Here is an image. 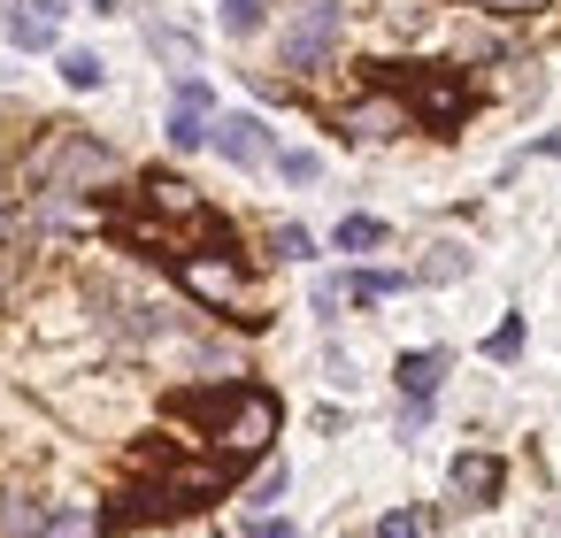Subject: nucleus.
<instances>
[{"label": "nucleus", "mask_w": 561, "mask_h": 538, "mask_svg": "<svg viewBox=\"0 0 561 538\" xmlns=\"http://www.w3.org/2000/svg\"><path fill=\"white\" fill-rule=\"evenodd\" d=\"M446 484H454V500H469V507H492L500 492H507V461L500 454H454V469H446Z\"/></svg>", "instance_id": "6e6552de"}, {"label": "nucleus", "mask_w": 561, "mask_h": 538, "mask_svg": "<svg viewBox=\"0 0 561 538\" xmlns=\"http://www.w3.org/2000/svg\"><path fill=\"white\" fill-rule=\"evenodd\" d=\"M247 538H293L285 515H247Z\"/></svg>", "instance_id": "b1692460"}, {"label": "nucleus", "mask_w": 561, "mask_h": 538, "mask_svg": "<svg viewBox=\"0 0 561 538\" xmlns=\"http://www.w3.org/2000/svg\"><path fill=\"white\" fill-rule=\"evenodd\" d=\"M170 277H178L201 308H216L224 323H239V331H262V323H270L262 300H254V277H247V247H193V254L170 262Z\"/></svg>", "instance_id": "7ed1b4c3"}, {"label": "nucleus", "mask_w": 561, "mask_h": 538, "mask_svg": "<svg viewBox=\"0 0 561 538\" xmlns=\"http://www.w3.org/2000/svg\"><path fill=\"white\" fill-rule=\"evenodd\" d=\"M392 131H408V116H400L392 93H385V101H362V108L346 116V139H392Z\"/></svg>", "instance_id": "f8f14e48"}, {"label": "nucleus", "mask_w": 561, "mask_h": 538, "mask_svg": "<svg viewBox=\"0 0 561 538\" xmlns=\"http://www.w3.org/2000/svg\"><path fill=\"white\" fill-rule=\"evenodd\" d=\"M339 39H346V9H339V0H300L293 24L277 32V70L316 78V70L339 62Z\"/></svg>", "instance_id": "39448f33"}, {"label": "nucleus", "mask_w": 561, "mask_h": 538, "mask_svg": "<svg viewBox=\"0 0 561 538\" xmlns=\"http://www.w3.org/2000/svg\"><path fill=\"white\" fill-rule=\"evenodd\" d=\"M47 538H93V515H85V507H55Z\"/></svg>", "instance_id": "5701e85b"}, {"label": "nucleus", "mask_w": 561, "mask_h": 538, "mask_svg": "<svg viewBox=\"0 0 561 538\" xmlns=\"http://www.w3.org/2000/svg\"><path fill=\"white\" fill-rule=\"evenodd\" d=\"M208 147H216L231 170H262V162H277V139H270L262 116H216V124H208Z\"/></svg>", "instance_id": "0eeeda50"}, {"label": "nucleus", "mask_w": 561, "mask_h": 538, "mask_svg": "<svg viewBox=\"0 0 561 538\" xmlns=\"http://www.w3.org/2000/svg\"><path fill=\"white\" fill-rule=\"evenodd\" d=\"M277 178H285V185H316V178H323V162H316L308 147H285V154H277Z\"/></svg>", "instance_id": "aec40b11"}, {"label": "nucleus", "mask_w": 561, "mask_h": 538, "mask_svg": "<svg viewBox=\"0 0 561 538\" xmlns=\"http://www.w3.org/2000/svg\"><path fill=\"white\" fill-rule=\"evenodd\" d=\"M47 523H55V507H47L32 484H9V492H0V538H47Z\"/></svg>", "instance_id": "9d476101"}, {"label": "nucleus", "mask_w": 561, "mask_h": 538, "mask_svg": "<svg viewBox=\"0 0 561 538\" xmlns=\"http://www.w3.org/2000/svg\"><path fill=\"white\" fill-rule=\"evenodd\" d=\"M101 78H108V62L93 47H62V85L70 93H101Z\"/></svg>", "instance_id": "4468645a"}, {"label": "nucleus", "mask_w": 561, "mask_h": 538, "mask_svg": "<svg viewBox=\"0 0 561 538\" xmlns=\"http://www.w3.org/2000/svg\"><path fill=\"white\" fill-rule=\"evenodd\" d=\"M170 415L201 423V438L224 446V461H254V454H270L277 423H285V400L270 385H247V377H208V385H178Z\"/></svg>", "instance_id": "f257e3e1"}, {"label": "nucleus", "mask_w": 561, "mask_h": 538, "mask_svg": "<svg viewBox=\"0 0 561 538\" xmlns=\"http://www.w3.org/2000/svg\"><path fill=\"white\" fill-rule=\"evenodd\" d=\"M377 538H431V515L423 507H392V515H377Z\"/></svg>", "instance_id": "6ab92c4d"}, {"label": "nucleus", "mask_w": 561, "mask_h": 538, "mask_svg": "<svg viewBox=\"0 0 561 538\" xmlns=\"http://www.w3.org/2000/svg\"><path fill=\"white\" fill-rule=\"evenodd\" d=\"M454 277H469V247H431V262L415 270V285H454Z\"/></svg>", "instance_id": "dca6fc26"}, {"label": "nucleus", "mask_w": 561, "mask_h": 538, "mask_svg": "<svg viewBox=\"0 0 561 538\" xmlns=\"http://www.w3.org/2000/svg\"><path fill=\"white\" fill-rule=\"evenodd\" d=\"M93 9H101V16H108V9H116V0H93Z\"/></svg>", "instance_id": "bb28decb"}, {"label": "nucleus", "mask_w": 561, "mask_h": 538, "mask_svg": "<svg viewBox=\"0 0 561 538\" xmlns=\"http://www.w3.org/2000/svg\"><path fill=\"white\" fill-rule=\"evenodd\" d=\"M515 354H523V316H507V323L484 339V362H515Z\"/></svg>", "instance_id": "412c9836"}, {"label": "nucleus", "mask_w": 561, "mask_h": 538, "mask_svg": "<svg viewBox=\"0 0 561 538\" xmlns=\"http://www.w3.org/2000/svg\"><path fill=\"white\" fill-rule=\"evenodd\" d=\"M331 247H339V254H377V247H385V224H377V216H346V224L331 231Z\"/></svg>", "instance_id": "2eb2a0df"}, {"label": "nucleus", "mask_w": 561, "mask_h": 538, "mask_svg": "<svg viewBox=\"0 0 561 538\" xmlns=\"http://www.w3.org/2000/svg\"><path fill=\"white\" fill-rule=\"evenodd\" d=\"M285 484H293V469H285V461H270V469L254 477V515H270V500H285Z\"/></svg>", "instance_id": "4be33fe9"}, {"label": "nucleus", "mask_w": 561, "mask_h": 538, "mask_svg": "<svg viewBox=\"0 0 561 538\" xmlns=\"http://www.w3.org/2000/svg\"><path fill=\"white\" fill-rule=\"evenodd\" d=\"M208 124H216V85L208 78H178V101H170V147L178 154H201L208 147Z\"/></svg>", "instance_id": "423d86ee"}, {"label": "nucleus", "mask_w": 561, "mask_h": 538, "mask_svg": "<svg viewBox=\"0 0 561 538\" xmlns=\"http://www.w3.org/2000/svg\"><path fill=\"white\" fill-rule=\"evenodd\" d=\"M124 162H116V147L108 139H93V131H47L32 154H24V201H85L93 185H108Z\"/></svg>", "instance_id": "f03ea898"}, {"label": "nucleus", "mask_w": 561, "mask_h": 538, "mask_svg": "<svg viewBox=\"0 0 561 538\" xmlns=\"http://www.w3.org/2000/svg\"><path fill=\"white\" fill-rule=\"evenodd\" d=\"M262 24H270V0H224V32L231 39H254Z\"/></svg>", "instance_id": "f3484780"}, {"label": "nucleus", "mask_w": 561, "mask_h": 538, "mask_svg": "<svg viewBox=\"0 0 561 538\" xmlns=\"http://www.w3.org/2000/svg\"><path fill=\"white\" fill-rule=\"evenodd\" d=\"M9 224H16V208H9V193H0V239H9Z\"/></svg>", "instance_id": "a878e982"}, {"label": "nucleus", "mask_w": 561, "mask_h": 538, "mask_svg": "<svg viewBox=\"0 0 561 538\" xmlns=\"http://www.w3.org/2000/svg\"><path fill=\"white\" fill-rule=\"evenodd\" d=\"M400 285H415V277H400V270H354V277H339V300H362V308H377V300H392Z\"/></svg>", "instance_id": "ddd939ff"}, {"label": "nucleus", "mask_w": 561, "mask_h": 538, "mask_svg": "<svg viewBox=\"0 0 561 538\" xmlns=\"http://www.w3.org/2000/svg\"><path fill=\"white\" fill-rule=\"evenodd\" d=\"M270 254H277V262H316V239H308L300 224H277V231H270Z\"/></svg>", "instance_id": "a211bd4d"}, {"label": "nucleus", "mask_w": 561, "mask_h": 538, "mask_svg": "<svg viewBox=\"0 0 561 538\" xmlns=\"http://www.w3.org/2000/svg\"><path fill=\"white\" fill-rule=\"evenodd\" d=\"M446 369H454V362H446V354H438V346H415V354H400V362H392V385H400V392H408V400H431V392H438V377H446Z\"/></svg>", "instance_id": "9b49d317"}, {"label": "nucleus", "mask_w": 561, "mask_h": 538, "mask_svg": "<svg viewBox=\"0 0 561 538\" xmlns=\"http://www.w3.org/2000/svg\"><path fill=\"white\" fill-rule=\"evenodd\" d=\"M477 9H492V16H515V9H538V0H477Z\"/></svg>", "instance_id": "393cba45"}, {"label": "nucleus", "mask_w": 561, "mask_h": 538, "mask_svg": "<svg viewBox=\"0 0 561 538\" xmlns=\"http://www.w3.org/2000/svg\"><path fill=\"white\" fill-rule=\"evenodd\" d=\"M377 85L400 101L408 124H423V131H438V139H454V131L469 124V108H477L469 78H461V70H438V62H400V70H385Z\"/></svg>", "instance_id": "20e7f679"}, {"label": "nucleus", "mask_w": 561, "mask_h": 538, "mask_svg": "<svg viewBox=\"0 0 561 538\" xmlns=\"http://www.w3.org/2000/svg\"><path fill=\"white\" fill-rule=\"evenodd\" d=\"M62 0H16V9H9V47L16 55H47L55 39H62Z\"/></svg>", "instance_id": "1a4fd4ad"}]
</instances>
